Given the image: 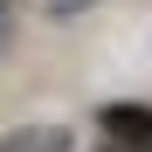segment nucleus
Returning <instances> with one entry per match:
<instances>
[{"mask_svg": "<svg viewBox=\"0 0 152 152\" xmlns=\"http://www.w3.org/2000/svg\"><path fill=\"white\" fill-rule=\"evenodd\" d=\"M76 7H90V0H48V14H76Z\"/></svg>", "mask_w": 152, "mask_h": 152, "instance_id": "20e7f679", "label": "nucleus"}, {"mask_svg": "<svg viewBox=\"0 0 152 152\" xmlns=\"http://www.w3.org/2000/svg\"><path fill=\"white\" fill-rule=\"evenodd\" d=\"M104 132L124 152H152V104H104Z\"/></svg>", "mask_w": 152, "mask_h": 152, "instance_id": "f257e3e1", "label": "nucleus"}, {"mask_svg": "<svg viewBox=\"0 0 152 152\" xmlns=\"http://www.w3.org/2000/svg\"><path fill=\"white\" fill-rule=\"evenodd\" d=\"M0 152H69V132L62 124H21L0 138Z\"/></svg>", "mask_w": 152, "mask_h": 152, "instance_id": "f03ea898", "label": "nucleus"}, {"mask_svg": "<svg viewBox=\"0 0 152 152\" xmlns=\"http://www.w3.org/2000/svg\"><path fill=\"white\" fill-rule=\"evenodd\" d=\"M7 35H14V7L0 0V48H7Z\"/></svg>", "mask_w": 152, "mask_h": 152, "instance_id": "7ed1b4c3", "label": "nucleus"}]
</instances>
